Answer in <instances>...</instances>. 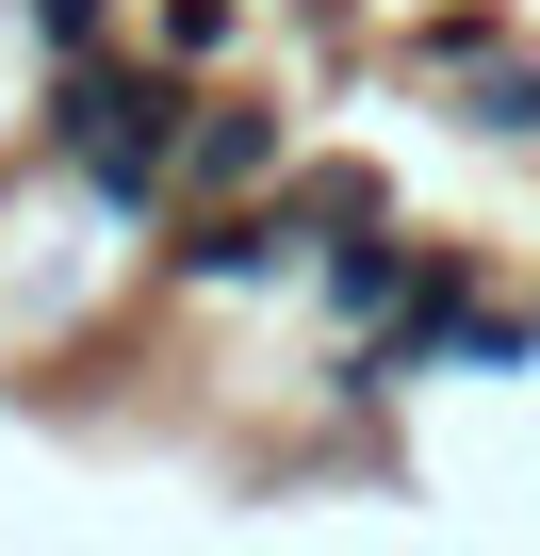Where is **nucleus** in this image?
<instances>
[{
	"label": "nucleus",
	"mask_w": 540,
	"mask_h": 556,
	"mask_svg": "<svg viewBox=\"0 0 540 556\" xmlns=\"http://www.w3.org/2000/svg\"><path fill=\"white\" fill-rule=\"evenodd\" d=\"M229 34H246V0H164V17H148V50H164V66H213Z\"/></svg>",
	"instance_id": "obj_7"
},
{
	"label": "nucleus",
	"mask_w": 540,
	"mask_h": 556,
	"mask_svg": "<svg viewBox=\"0 0 540 556\" xmlns=\"http://www.w3.org/2000/svg\"><path fill=\"white\" fill-rule=\"evenodd\" d=\"M279 197H296V229H312V245H377V229H393V197H377V164H296Z\"/></svg>",
	"instance_id": "obj_4"
},
{
	"label": "nucleus",
	"mask_w": 540,
	"mask_h": 556,
	"mask_svg": "<svg viewBox=\"0 0 540 556\" xmlns=\"http://www.w3.org/2000/svg\"><path fill=\"white\" fill-rule=\"evenodd\" d=\"M410 278H426V262H410L393 229H377V245H328V295H344V312H377V328L410 312Z\"/></svg>",
	"instance_id": "obj_5"
},
{
	"label": "nucleus",
	"mask_w": 540,
	"mask_h": 556,
	"mask_svg": "<svg viewBox=\"0 0 540 556\" xmlns=\"http://www.w3.org/2000/svg\"><path fill=\"white\" fill-rule=\"evenodd\" d=\"M279 245H312V229H296V197H246V213H197V229H180L164 262L229 295V278H279Z\"/></svg>",
	"instance_id": "obj_3"
},
{
	"label": "nucleus",
	"mask_w": 540,
	"mask_h": 556,
	"mask_svg": "<svg viewBox=\"0 0 540 556\" xmlns=\"http://www.w3.org/2000/svg\"><path fill=\"white\" fill-rule=\"evenodd\" d=\"M180 131H197V99H180L164 66H131V50L50 66V148H66L115 213H180Z\"/></svg>",
	"instance_id": "obj_1"
},
{
	"label": "nucleus",
	"mask_w": 540,
	"mask_h": 556,
	"mask_svg": "<svg viewBox=\"0 0 540 556\" xmlns=\"http://www.w3.org/2000/svg\"><path fill=\"white\" fill-rule=\"evenodd\" d=\"M17 17H34L50 66H99V50H115V0H17Z\"/></svg>",
	"instance_id": "obj_6"
},
{
	"label": "nucleus",
	"mask_w": 540,
	"mask_h": 556,
	"mask_svg": "<svg viewBox=\"0 0 540 556\" xmlns=\"http://www.w3.org/2000/svg\"><path fill=\"white\" fill-rule=\"evenodd\" d=\"M475 131H540V66H475Z\"/></svg>",
	"instance_id": "obj_8"
},
{
	"label": "nucleus",
	"mask_w": 540,
	"mask_h": 556,
	"mask_svg": "<svg viewBox=\"0 0 540 556\" xmlns=\"http://www.w3.org/2000/svg\"><path fill=\"white\" fill-rule=\"evenodd\" d=\"M262 180H296V131H279V99H197V131H180V197L246 213Z\"/></svg>",
	"instance_id": "obj_2"
}]
</instances>
